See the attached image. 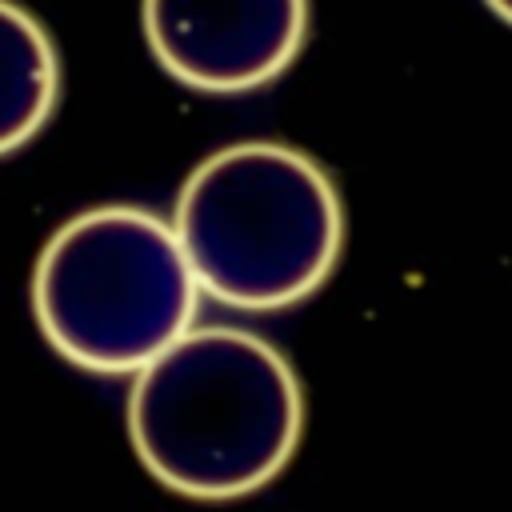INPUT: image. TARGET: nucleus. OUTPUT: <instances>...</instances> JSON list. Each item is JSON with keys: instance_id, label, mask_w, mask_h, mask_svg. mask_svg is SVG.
Returning a JSON list of instances; mask_svg holds the SVG:
<instances>
[{"instance_id": "1", "label": "nucleus", "mask_w": 512, "mask_h": 512, "mask_svg": "<svg viewBox=\"0 0 512 512\" xmlns=\"http://www.w3.org/2000/svg\"><path fill=\"white\" fill-rule=\"evenodd\" d=\"M304 432L288 356L236 324L184 332L128 388L140 464L192 500H240L276 480Z\"/></svg>"}, {"instance_id": "2", "label": "nucleus", "mask_w": 512, "mask_h": 512, "mask_svg": "<svg viewBox=\"0 0 512 512\" xmlns=\"http://www.w3.org/2000/svg\"><path fill=\"white\" fill-rule=\"evenodd\" d=\"M172 228L200 292L240 312H276L312 296L336 268L344 208L308 152L244 140L196 164Z\"/></svg>"}, {"instance_id": "3", "label": "nucleus", "mask_w": 512, "mask_h": 512, "mask_svg": "<svg viewBox=\"0 0 512 512\" xmlns=\"http://www.w3.org/2000/svg\"><path fill=\"white\" fill-rule=\"evenodd\" d=\"M200 284L176 228L136 204H100L64 220L32 272L44 340L96 376H136L192 332Z\"/></svg>"}, {"instance_id": "4", "label": "nucleus", "mask_w": 512, "mask_h": 512, "mask_svg": "<svg viewBox=\"0 0 512 512\" xmlns=\"http://www.w3.org/2000/svg\"><path fill=\"white\" fill-rule=\"evenodd\" d=\"M140 16L160 68L216 96L276 80L308 32V0H144Z\"/></svg>"}, {"instance_id": "5", "label": "nucleus", "mask_w": 512, "mask_h": 512, "mask_svg": "<svg viewBox=\"0 0 512 512\" xmlns=\"http://www.w3.org/2000/svg\"><path fill=\"white\" fill-rule=\"evenodd\" d=\"M56 96L60 56L48 28L16 0H0V156L48 124Z\"/></svg>"}, {"instance_id": "6", "label": "nucleus", "mask_w": 512, "mask_h": 512, "mask_svg": "<svg viewBox=\"0 0 512 512\" xmlns=\"http://www.w3.org/2000/svg\"><path fill=\"white\" fill-rule=\"evenodd\" d=\"M488 8H492L500 20H508V24H512V0H488Z\"/></svg>"}]
</instances>
